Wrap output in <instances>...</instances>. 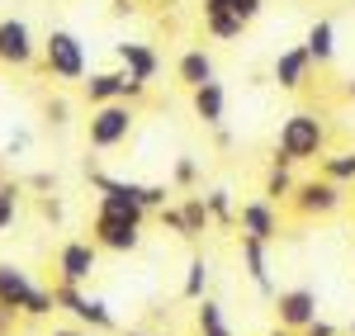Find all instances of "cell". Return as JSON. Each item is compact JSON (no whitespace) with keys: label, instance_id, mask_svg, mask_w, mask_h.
Segmentation results:
<instances>
[{"label":"cell","instance_id":"1","mask_svg":"<svg viewBox=\"0 0 355 336\" xmlns=\"http://www.w3.org/2000/svg\"><path fill=\"white\" fill-rule=\"evenodd\" d=\"M327 152V123L318 118V114H289L284 123H279V138H275V157L279 166H299V161H318Z\"/></svg>","mask_w":355,"mask_h":336},{"label":"cell","instance_id":"2","mask_svg":"<svg viewBox=\"0 0 355 336\" xmlns=\"http://www.w3.org/2000/svg\"><path fill=\"white\" fill-rule=\"evenodd\" d=\"M53 299H57V312H67L71 322H81V327H90V332H119L114 308L105 303V299L85 294V284H62V280H57Z\"/></svg>","mask_w":355,"mask_h":336},{"label":"cell","instance_id":"3","mask_svg":"<svg viewBox=\"0 0 355 336\" xmlns=\"http://www.w3.org/2000/svg\"><path fill=\"white\" fill-rule=\"evenodd\" d=\"M133 123H137V114H133L128 100L95 105V109H90V128H85L90 152H114V147H123V142L133 138Z\"/></svg>","mask_w":355,"mask_h":336},{"label":"cell","instance_id":"4","mask_svg":"<svg viewBox=\"0 0 355 336\" xmlns=\"http://www.w3.org/2000/svg\"><path fill=\"white\" fill-rule=\"evenodd\" d=\"M43 67H48L53 81H85V71H90L85 43L71 28H53V33L43 38Z\"/></svg>","mask_w":355,"mask_h":336},{"label":"cell","instance_id":"5","mask_svg":"<svg viewBox=\"0 0 355 336\" xmlns=\"http://www.w3.org/2000/svg\"><path fill=\"white\" fill-rule=\"evenodd\" d=\"M90 242H95L100 251L128 256V251H137V247H142V223L119 218V213H100V209H95V218H90Z\"/></svg>","mask_w":355,"mask_h":336},{"label":"cell","instance_id":"6","mask_svg":"<svg viewBox=\"0 0 355 336\" xmlns=\"http://www.w3.org/2000/svg\"><path fill=\"white\" fill-rule=\"evenodd\" d=\"M38 53H43V43L33 38L28 19H19V15L0 19V67L24 71V67H33V57H38Z\"/></svg>","mask_w":355,"mask_h":336},{"label":"cell","instance_id":"7","mask_svg":"<svg viewBox=\"0 0 355 336\" xmlns=\"http://www.w3.org/2000/svg\"><path fill=\"white\" fill-rule=\"evenodd\" d=\"M341 185L327 180V175H318V180H299L294 185V195H289V209L299 213V218H327L341 209Z\"/></svg>","mask_w":355,"mask_h":336},{"label":"cell","instance_id":"8","mask_svg":"<svg viewBox=\"0 0 355 336\" xmlns=\"http://www.w3.org/2000/svg\"><path fill=\"white\" fill-rule=\"evenodd\" d=\"M275 317H279V327H284L289 336L303 332V327L318 317V289H308V284L279 289V294H275Z\"/></svg>","mask_w":355,"mask_h":336},{"label":"cell","instance_id":"9","mask_svg":"<svg viewBox=\"0 0 355 336\" xmlns=\"http://www.w3.org/2000/svg\"><path fill=\"white\" fill-rule=\"evenodd\" d=\"M95 270H100L95 242H62V251H57V280L62 284H90Z\"/></svg>","mask_w":355,"mask_h":336},{"label":"cell","instance_id":"10","mask_svg":"<svg viewBox=\"0 0 355 336\" xmlns=\"http://www.w3.org/2000/svg\"><path fill=\"white\" fill-rule=\"evenodd\" d=\"M237 227H242V237L275 242V237H279V213H275L270 199H246L242 209H237Z\"/></svg>","mask_w":355,"mask_h":336},{"label":"cell","instance_id":"11","mask_svg":"<svg viewBox=\"0 0 355 336\" xmlns=\"http://www.w3.org/2000/svg\"><path fill=\"white\" fill-rule=\"evenodd\" d=\"M114 57H119V67L128 76H137V81H157V71H162V53L152 43H114Z\"/></svg>","mask_w":355,"mask_h":336},{"label":"cell","instance_id":"12","mask_svg":"<svg viewBox=\"0 0 355 336\" xmlns=\"http://www.w3.org/2000/svg\"><path fill=\"white\" fill-rule=\"evenodd\" d=\"M308 71H313V57H308V48H284V53L275 57L270 67V81L279 85V90H303V81H308Z\"/></svg>","mask_w":355,"mask_h":336},{"label":"cell","instance_id":"13","mask_svg":"<svg viewBox=\"0 0 355 336\" xmlns=\"http://www.w3.org/2000/svg\"><path fill=\"white\" fill-rule=\"evenodd\" d=\"M33 294H38V284L28 280V270H19V265H10V260H0V308H10V312H24Z\"/></svg>","mask_w":355,"mask_h":336},{"label":"cell","instance_id":"14","mask_svg":"<svg viewBox=\"0 0 355 336\" xmlns=\"http://www.w3.org/2000/svg\"><path fill=\"white\" fill-rule=\"evenodd\" d=\"M204 28H209L214 43H237V38L246 33V19L232 15L227 0H204Z\"/></svg>","mask_w":355,"mask_h":336},{"label":"cell","instance_id":"15","mask_svg":"<svg viewBox=\"0 0 355 336\" xmlns=\"http://www.w3.org/2000/svg\"><path fill=\"white\" fill-rule=\"evenodd\" d=\"M190 100H194V118L204 128H223V118H227V90H223L218 76L204 81L199 90H190Z\"/></svg>","mask_w":355,"mask_h":336},{"label":"cell","instance_id":"16","mask_svg":"<svg viewBox=\"0 0 355 336\" xmlns=\"http://www.w3.org/2000/svg\"><path fill=\"white\" fill-rule=\"evenodd\" d=\"M123 81H128V71L123 67H114V71H85V100H90V109L95 105H114V100H123Z\"/></svg>","mask_w":355,"mask_h":336},{"label":"cell","instance_id":"17","mask_svg":"<svg viewBox=\"0 0 355 336\" xmlns=\"http://www.w3.org/2000/svg\"><path fill=\"white\" fill-rule=\"evenodd\" d=\"M175 81L185 85V90H199L204 81H214V57L204 53V48H185L180 62H175Z\"/></svg>","mask_w":355,"mask_h":336},{"label":"cell","instance_id":"18","mask_svg":"<svg viewBox=\"0 0 355 336\" xmlns=\"http://www.w3.org/2000/svg\"><path fill=\"white\" fill-rule=\"evenodd\" d=\"M266 247H270V242L242 237V265H246V280L256 284L261 294H275V284H270V260H266Z\"/></svg>","mask_w":355,"mask_h":336},{"label":"cell","instance_id":"19","mask_svg":"<svg viewBox=\"0 0 355 336\" xmlns=\"http://www.w3.org/2000/svg\"><path fill=\"white\" fill-rule=\"evenodd\" d=\"M303 48H308V57H313V67H327L331 57H336V24H331V19H318V24L308 28Z\"/></svg>","mask_w":355,"mask_h":336},{"label":"cell","instance_id":"20","mask_svg":"<svg viewBox=\"0 0 355 336\" xmlns=\"http://www.w3.org/2000/svg\"><path fill=\"white\" fill-rule=\"evenodd\" d=\"M180 209H185V242H199L209 227H214V213H209V204H204V195H190L180 199Z\"/></svg>","mask_w":355,"mask_h":336},{"label":"cell","instance_id":"21","mask_svg":"<svg viewBox=\"0 0 355 336\" xmlns=\"http://www.w3.org/2000/svg\"><path fill=\"white\" fill-rule=\"evenodd\" d=\"M294 175H289V166H279V161H270V170H266V185H261V199H270V204H289V195H294Z\"/></svg>","mask_w":355,"mask_h":336},{"label":"cell","instance_id":"22","mask_svg":"<svg viewBox=\"0 0 355 336\" xmlns=\"http://www.w3.org/2000/svg\"><path fill=\"white\" fill-rule=\"evenodd\" d=\"M322 175L336 180L341 190L355 185V147H346V152H322Z\"/></svg>","mask_w":355,"mask_h":336},{"label":"cell","instance_id":"23","mask_svg":"<svg viewBox=\"0 0 355 336\" xmlns=\"http://www.w3.org/2000/svg\"><path fill=\"white\" fill-rule=\"evenodd\" d=\"M204 204H209V213H214V227H237V204H232V190H227V185H214V190L204 195Z\"/></svg>","mask_w":355,"mask_h":336},{"label":"cell","instance_id":"24","mask_svg":"<svg viewBox=\"0 0 355 336\" xmlns=\"http://www.w3.org/2000/svg\"><path fill=\"white\" fill-rule=\"evenodd\" d=\"M194 317H199V336H237L232 327H227V317H223V308L214 303V299H199Z\"/></svg>","mask_w":355,"mask_h":336},{"label":"cell","instance_id":"25","mask_svg":"<svg viewBox=\"0 0 355 336\" xmlns=\"http://www.w3.org/2000/svg\"><path fill=\"white\" fill-rule=\"evenodd\" d=\"M204 289H209V260H204V256H190V265H185V284H180V294H185L190 303H199V299H204Z\"/></svg>","mask_w":355,"mask_h":336},{"label":"cell","instance_id":"26","mask_svg":"<svg viewBox=\"0 0 355 336\" xmlns=\"http://www.w3.org/2000/svg\"><path fill=\"white\" fill-rule=\"evenodd\" d=\"M19 218V185L15 180H0V232H10Z\"/></svg>","mask_w":355,"mask_h":336},{"label":"cell","instance_id":"27","mask_svg":"<svg viewBox=\"0 0 355 336\" xmlns=\"http://www.w3.org/2000/svg\"><path fill=\"white\" fill-rule=\"evenodd\" d=\"M171 185H180V190L199 185V161H194V157H175V166H171Z\"/></svg>","mask_w":355,"mask_h":336},{"label":"cell","instance_id":"28","mask_svg":"<svg viewBox=\"0 0 355 336\" xmlns=\"http://www.w3.org/2000/svg\"><path fill=\"white\" fill-rule=\"evenodd\" d=\"M157 218H162V227H166V232L185 237V209H180V204H162V209H157Z\"/></svg>","mask_w":355,"mask_h":336},{"label":"cell","instance_id":"29","mask_svg":"<svg viewBox=\"0 0 355 336\" xmlns=\"http://www.w3.org/2000/svg\"><path fill=\"white\" fill-rule=\"evenodd\" d=\"M43 118H48V128H67L71 123V105L67 100H48L43 105Z\"/></svg>","mask_w":355,"mask_h":336},{"label":"cell","instance_id":"30","mask_svg":"<svg viewBox=\"0 0 355 336\" xmlns=\"http://www.w3.org/2000/svg\"><path fill=\"white\" fill-rule=\"evenodd\" d=\"M38 213H43L48 223H62V218H67V204L57 195H38Z\"/></svg>","mask_w":355,"mask_h":336},{"label":"cell","instance_id":"31","mask_svg":"<svg viewBox=\"0 0 355 336\" xmlns=\"http://www.w3.org/2000/svg\"><path fill=\"white\" fill-rule=\"evenodd\" d=\"M28 190H38V195H53V190H57V175H53V170H33V175H28Z\"/></svg>","mask_w":355,"mask_h":336},{"label":"cell","instance_id":"32","mask_svg":"<svg viewBox=\"0 0 355 336\" xmlns=\"http://www.w3.org/2000/svg\"><path fill=\"white\" fill-rule=\"evenodd\" d=\"M227 5H232V15H242L246 24H251V19L266 10V0H227Z\"/></svg>","mask_w":355,"mask_h":336},{"label":"cell","instance_id":"33","mask_svg":"<svg viewBox=\"0 0 355 336\" xmlns=\"http://www.w3.org/2000/svg\"><path fill=\"white\" fill-rule=\"evenodd\" d=\"M147 85H152V81H137V76H128V81H123V100H128V105H137V100L147 95Z\"/></svg>","mask_w":355,"mask_h":336},{"label":"cell","instance_id":"34","mask_svg":"<svg viewBox=\"0 0 355 336\" xmlns=\"http://www.w3.org/2000/svg\"><path fill=\"white\" fill-rule=\"evenodd\" d=\"M299 336H341V332H336V327H331L327 317H313V322H308V327H303Z\"/></svg>","mask_w":355,"mask_h":336},{"label":"cell","instance_id":"35","mask_svg":"<svg viewBox=\"0 0 355 336\" xmlns=\"http://www.w3.org/2000/svg\"><path fill=\"white\" fill-rule=\"evenodd\" d=\"M137 0H110V19H133Z\"/></svg>","mask_w":355,"mask_h":336},{"label":"cell","instance_id":"36","mask_svg":"<svg viewBox=\"0 0 355 336\" xmlns=\"http://www.w3.org/2000/svg\"><path fill=\"white\" fill-rule=\"evenodd\" d=\"M15 322H19V312L0 308V336H10V332H15Z\"/></svg>","mask_w":355,"mask_h":336},{"label":"cell","instance_id":"37","mask_svg":"<svg viewBox=\"0 0 355 336\" xmlns=\"http://www.w3.org/2000/svg\"><path fill=\"white\" fill-rule=\"evenodd\" d=\"M48 336H95V332H90V327H81V322H76V327H53V332H48Z\"/></svg>","mask_w":355,"mask_h":336},{"label":"cell","instance_id":"38","mask_svg":"<svg viewBox=\"0 0 355 336\" xmlns=\"http://www.w3.org/2000/svg\"><path fill=\"white\" fill-rule=\"evenodd\" d=\"M24 147H28V133H15V138L5 142V152H24Z\"/></svg>","mask_w":355,"mask_h":336},{"label":"cell","instance_id":"39","mask_svg":"<svg viewBox=\"0 0 355 336\" xmlns=\"http://www.w3.org/2000/svg\"><path fill=\"white\" fill-rule=\"evenodd\" d=\"M119 336H152V332H142V327H128V332H119Z\"/></svg>","mask_w":355,"mask_h":336},{"label":"cell","instance_id":"40","mask_svg":"<svg viewBox=\"0 0 355 336\" xmlns=\"http://www.w3.org/2000/svg\"><path fill=\"white\" fill-rule=\"evenodd\" d=\"M346 95H351V100H355V76H351V81H346Z\"/></svg>","mask_w":355,"mask_h":336},{"label":"cell","instance_id":"41","mask_svg":"<svg viewBox=\"0 0 355 336\" xmlns=\"http://www.w3.org/2000/svg\"><path fill=\"white\" fill-rule=\"evenodd\" d=\"M266 336H289V332H284V327H275V332H266Z\"/></svg>","mask_w":355,"mask_h":336},{"label":"cell","instance_id":"42","mask_svg":"<svg viewBox=\"0 0 355 336\" xmlns=\"http://www.w3.org/2000/svg\"><path fill=\"white\" fill-rule=\"evenodd\" d=\"M351 336H355V317H351Z\"/></svg>","mask_w":355,"mask_h":336},{"label":"cell","instance_id":"43","mask_svg":"<svg viewBox=\"0 0 355 336\" xmlns=\"http://www.w3.org/2000/svg\"><path fill=\"white\" fill-rule=\"evenodd\" d=\"M194 336H199V332H194Z\"/></svg>","mask_w":355,"mask_h":336}]
</instances>
